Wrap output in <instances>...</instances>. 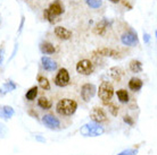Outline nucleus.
Here are the masks:
<instances>
[{
    "instance_id": "obj_1",
    "label": "nucleus",
    "mask_w": 157,
    "mask_h": 155,
    "mask_svg": "<svg viewBox=\"0 0 157 155\" xmlns=\"http://www.w3.org/2000/svg\"><path fill=\"white\" fill-rule=\"evenodd\" d=\"M78 109V103L72 99H63L56 105V111L62 116H72Z\"/></svg>"
},
{
    "instance_id": "obj_2",
    "label": "nucleus",
    "mask_w": 157,
    "mask_h": 155,
    "mask_svg": "<svg viewBox=\"0 0 157 155\" xmlns=\"http://www.w3.org/2000/svg\"><path fill=\"white\" fill-rule=\"evenodd\" d=\"M98 95H99V99L101 100V102L104 104H108L109 103L113 95H114V88H113V85L110 84L109 81H105L100 84Z\"/></svg>"
},
{
    "instance_id": "obj_3",
    "label": "nucleus",
    "mask_w": 157,
    "mask_h": 155,
    "mask_svg": "<svg viewBox=\"0 0 157 155\" xmlns=\"http://www.w3.org/2000/svg\"><path fill=\"white\" fill-rule=\"evenodd\" d=\"M104 128L101 126H99V124L96 122H91V124H86L84 126L81 127L80 132L81 135H83L84 137H94V136H100L104 134Z\"/></svg>"
},
{
    "instance_id": "obj_4",
    "label": "nucleus",
    "mask_w": 157,
    "mask_h": 155,
    "mask_svg": "<svg viewBox=\"0 0 157 155\" xmlns=\"http://www.w3.org/2000/svg\"><path fill=\"white\" fill-rule=\"evenodd\" d=\"M94 63L88 60V59H83V60H80V61L76 63V71L78 74L84 75V76H89L94 73Z\"/></svg>"
},
{
    "instance_id": "obj_5",
    "label": "nucleus",
    "mask_w": 157,
    "mask_h": 155,
    "mask_svg": "<svg viewBox=\"0 0 157 155\" xmlns=\"http://www.w3.org/2000/svg\"><path fill=\"white\" fill-rule=\"evenodd\" d=\"M121 41L124 45H128V47H136V45H138L139 40H138L137 32H134L133 30H129L121 36Z\"/></svg>"
},
{
    "instance_id": "obj_6",
    "label": "nucleus",
    "mask_w": 157,
    "mask_h": 155,
    "mask_svg": "<svg viewBox=\"0 0 157 155\" xmlns=\"http://www.w3.org/2000/svg\"><path fill=\"white\" fill-rule=\"evenodd\" d=\"M55 84L58 87H65L70 84V74H68L67 69L62 68V69L58 70L55 78Z\"/></svg>"
},
{
    "instance_id": "obj_7",
    "label": "nucleus",
    "mask_w": 157,
    "mask_h": 155,
    "mask_svg": "<svg viewBox=\"0 0 157 155\" xmlns=\"http://www.w3.org/2000/svg\"><path fill=\"white\" fill-rule=\"evenodd\" d=\"M97 92V87L94 84H84L81 88V96L84 102H89L94 96Z\"/></svg>"
},
{
    "instance_id": "obj_8",
    "label": "nucleus",
    "mask_w": 157,
    "mask_h": 155,
    "mask_svg": "<svg viewBox=\"0 0 157 155\" xmlns=\"http://www.w3.org/2000/svg\"><path fill=\"white\" fill-rule=\"evenodd\" d=\"M90 118L96 124H101L107 121V116L101 108H94L90 112Z\"/></svg>"
},
{
    "instance_id": "obj_9",
    "label": "nucleus",
    "mask_w": 157,
    "mask_h": 155,
    "mask_svg": "<svg viewBox=\"0 0 157 155\" xmlns=\"http://www.w3.org/2000/svg\"><path fill=\"white\" fill-rule=\"evenodd\" d=\"M42 122L47 126L48 128H50V129H58L59 126H60V122H59L58 119H57L56 117L51 116V114H46V116H43Z\"/></svg>"
},
{
    "instance_id": "obj_10",
    "label": "nucleus",
    "mask_w": 157,
    "mask_h": 155,
    "mask_svg": "<svg viewBox=\"0 0 157 155\" xmlns=\"http://www.w3.org/2000/svg\"><path fill=\"white\" fill-rule=\"evenodd\" d=\"M55 35L58 38L59 40H64V41H66V40H70L72 38V32L70 30H67L65 27L63 26H57L55 27Z\"/></svg>"
},
{
    "instance_id": "obj_11",
    "label": "nucleus",
    "mask_w": 157,
    "mask_h": 155,
    "mask_svg": "<svg viewBox=\"0 0 157 155\" xmlns=\"http://www.w3.org/2000/svg\"><path fill=\"white\" fill-rule=\"evenodd\" d=\"M47 9L49 10V13H50L51 15H54L55 17H58V16H60L64 13L63 6H62L59 0H56L54 2H51Z\"/></svg>"
},
{
    "instance_id": "obj_12",
    "label": "nucleus",
    "mask_w": 157,
    "mask_h": 155,
    "mask_svg": "<svg viewBox=\"0 0 157 155\" xmlns=\"http://www.w3.org/2000/svg\"><path fill=\"white\" fill-rule=\"evenodd\" d=\"M41 63H42L43 69L47 70V71H54V70L57 69L56 61H54L52 59L48 58V57H42L41 58Z\"/></svg>"
},
{
    "instance_id": "obj_13",
    "label": "nucleus",
    "mask_w": 157,
    "mask_h": 155,
    "mask_svg": "<svg viewBox=\"0 0 157 155\" xmlns=\"http://www.w3.org/2000/svg\"><path fill=\"white\" fill-rule=\"evenodd\" d=\"M15 114V111L9 105H0V118L2 119H10Z\"/></svg>"
},
{
    "instance_id": "obj_14",
    "label": "nucleus",
    "mask_w": 157,
    "mask_h": 155,
    "mask_svg": "<svg viewBox=\"0 0 157 155\" xmlns=\"http://www.w3.org/2000/svg\"><path fill=\"white\" fill-rule=\"evenodd\" d=\"M108 26H109L108 20H107L106 18H104V20H101L98 24H97V25H96V26H94V34H97V35H104Z\"/></svg>"
},
{
    "instance_id": "obj_15",
    "label": "nucleus",
    "mask_w": 157,
    "mask_h": 155,
    "mask_svg": "<svg viewBox=\"0 0 157 155\" xmlns=\"http://www.w3.org/2000/svg\"><path fill=\"white\" fill-rule=\"evenodd\" d=\"M17 87L15 83L13 81H7L6 83L2 84V86L0 87V95H5V94L9 93V92H12L14 89Z\"/></svg>"
},
{
    "instance_id": "obj_16",
    "label": "nucleus",
    "mask_w": 157,
    "mask_h": 155,
    "mask_svg": "<svg viewBox=\"0 0 157 155\" xmlns=\"http://www.w3.org/2000/svg\"><path fill=\"white\" fill-rule=\"evenodd\" d=\"M40 50L43 54H52L56 51L54 44L50 42H42L40 44Z\"/></svg>"
},
{
    "instance_id": "obj_17",
    "label": "nucleus",
    "mask_w": 157,
    "mask_h": 155,
    "mask_svg": "<svg viewBox=\"0 0 157 155\" xmlns=\"http://www.w3.org/2000/svg\"><path fill=\"white\" fill-rule=\"evenodd\" d=\"M142 87V81L140 78H131L129 81V88L134 91V92H137L139 89H141Z\"/></svg>"
},
{
    "instance_id": "obj_18",
    "label": "nucleus",
    "mask_w": 157,
    "mask_h": 155,
    "mask_svg": "<svg viewBox=\"0 0 157 155\" xmlns=\"http://www.w3.org/2000/svg\"><path fill=\"white\" fill-rule=\"evenodd\" d=\"M98 53L100 56H104V57H112V58H118V52L117 51L113 50V49H101V50H98Z\"/></svg>"
},
{
    "instance_id": "obj_19",
    "label": "nucleus",
    "mask_w": 157,
    "mask_h": 155,
    "mask_svg": "<svg viewBox=\"0 0 157 155\" xmlns=\"http://www.w3.org/2000/svg\"><path fill=\"white\" fill-rule=\"evenodd\" d=\"M108 75H109V77L113 78L114 81H120V79H121V76H122L121 68H118V67H113V68H110L109 71H108Z\"/></svg>"
},
{
    "instance_id": "obj_20",
    "label": "nucleus",
    "mask_w": 157,
    "mask_h": 155,
    "mask_svg": "<svg viewBox=\"0 0 157 155\" xmlns=\"http://www.w3.org/2000/svg\"><path fill=\"white\" fill-rule=\"evenodd\" d=\"M130 70L132 71V73H141L142 71V63L141 61H139V60H132V61L130 62Z\"/></svg>"
},
{
    "instance_id": "obj_21",
    "label": "nucleus",
    "mask_w": 157,
    "mask_h": 155,
    "mask_svg": "<svg viewBox=\"0 0 157 155\" xmlns=\"http://www.w3.org/2000/svg\"><path fill=\"white\" fill-rule=\"evenodd\" d=\"M38 105H39L41 109H44V110H48V109L51 108V105H52V103H51L50 100H48L47 97H40L39 100H38Z\"/></svg>"
},
{
    "instance_id": "obj_22",
    "label": "nucleus",
    "mask_w": 157,
    "mask_h": 155,
    "mask_svg": "<svg viewBox=\"0 0 157 155\" xmlns=\"http://www.w3.org/2000/svg\"><path fill=\"white\" fill-rule=\"evenodd\" d=\"M116 94H117V97L121 103H126V102H129V93L126 92V89H123V88L118 89L117 92H116Z\"/></svg>"
},
{
    "instance_id": "obj_23",
    "label": "nucleus",
    "mask_w": 157,
    "mask_h": 155,
    "mask_svg": "<svg viewBox=\"0 0 157 155\" xmlns=\"http://www.w3.org/2000/svg\"><path fill=\"white\" fill-rule=\"evenodd\" d=\"M36 95H38V87H36V86H33V87H31V88L26 92L25 97H26V100H29V101H33V100H36Z\"/></svg>"
},
{
    "instance_id": "obj_24",
    "label": "nucleus",
    "mask_w": 157,
    "mask_h": 155,
    "mask_svg": "<svg viewBox=\"0 0 157 155\" xmlns=\"http://www.w3.org/2000/svg\"><path fill=\"white\" fill-rule=\"evenodd\" d=\"M38 83H39V86L41 88L46 89V91L50 89V84H49V81H48L47 78L42 77V76H39V77H38Z\"/></svg>"
},
{
    "instance_id": "obj_25",
    "label": "nucleus",
    "mask_w": 157,
    "mask_h": 155,
    "mask_svg": "<svg viewBox=\"0 0 157 155\" xmlns=\"http://www.w3.org/2000/svg\"><path fill=\"white\" fill-rule=\"evenodd\" d=\"M86 4L89 6L90 8H94V9H97L102 5V2L100 0H86Z\"/></svg>"
},
{
    "instance_id": "obj_26",
    "label": "nucleus",
    "mask_w": 157,
    "mask_h": 155,
    "mask_svg": "<svg viewBox=\"0 0 157 155\" xmlns=\"http://www.w3.org/2000/svg\"><path fill=\"white\" fill-rule=\"evenodd\" d=\"M43 18L46 20H48L50 24H54L56 20V17L54 15H51L48 9H44V12H43Z\"/></svg>"
},
{
    "instance_id": "obj_27",
    "label": "nucleus",
    "mask_w": 157,
    "mask_h": 155,
    "mask_svg": "<svg viewBox=\"0 0 157 155\" xmlns=\"http://www.w3.org/2000/svg\"><path fill=\"white\" fill-rule=\"evenodd\" d=\"M138 154V150H134V148H129V150H125V151L118 153L117 155H137Z\"/></svg>"
},
{
    "instance_id": "obj_28",
    "label": "nucleus",
    "mask_w": 157,
    "mask_h": 155,
    "mask_svg": "<svg viewBox=\"0 0 157 155\" xmlns=\"http://www.w3.org/2000/svg\"><path fill=\"white\" fill-rule=\"evenodd\" d=\"M108 109H109L110 113H112L113 116H116V114H117V112H118V108L116 106V105H114V104H109V103H108Z\"/></svg>"
},
{
    "instance_id": "obj_29",
    "label": "nucleus",
    "mask_w": 157,
    "mask_h": 155,
    "mask_svg": "<svg viewBox=\"0 0 157 155\" xmlns=\"http://www.w3.org/2000/svg\"><path fill=\"white\" fill-rule=\"evenodd\" d=\"M7 134V129L5 127V124H2L0 122V137H5Z\"/></svg>"
},
{
    "instance_id": "obj_30",
    "label": "nucleus",
    "mask_w": 157,
    "mask_h": 155,
    "mask_svg": "<svg viewBox=\"0 0 157 155\" xmlns=\"http://www.w3.org/2000/svg\"><path fill=\"white\" fill-rule=\"evenodd\" d=\"M123 120H124V122H125V124H130V126H133V124H134L133 119H132L131 117H129V116H125V117H124V118H123Z\"/></svg>"
},
{
    "instance_id": "obj_31",
    "label": "nucleus",
    "mask_w": 157,
    "mask_h": 155,
    "mask_svg": "<svg viewBox=\"0 0 157 155\" xmlns=\"http://www.w3.org/2000/svg\"><path fill=\"white\" fill-rule=\"evenodd\" d=\"M4 57H5V47H0V65L4 61Z\"/></svg>"
},
{
    "instance_id": "obj_32",
    "label": "nucleus",
    "mask_w": 157,
    "mask_h": 155,
    "mask_svg": "<svg viewBox=\"0 0 157 155\" xmlns=\"http://www.w3.org/2000/svg\"><path fill=\"white\" fill-rule=\"evenodd\" d=\"M144 41H145V43H149L150 35L148 34V33H145V34H144Z\"/></svg>"
},
{
    "instance_id": "obj_33",
    "label": "nucleus",
    "mask_w": 157,
    "mask_h": 155,
    "mask_svg": "<svg viewBox=\"0 0 157 155\" xmlns=\"http://www.w3.org/2000/svg\"><path fill=\"white\" fill-rule=\"evenodd\" d=\"M24 16H22V20H21V24H20V28H18V33H21L22 32V28H23V26H24Z\"/></svg>"
},
{
    "instance_id": "obj_34",
    "label": "nucleus",
    "mask_w": 157,
    "mask_h": 155,
    "mask_svg": "<svg viewBox=\"0 0 157 155\" xmlns=\"http://www.w3.org/2000/svg\"><path fill=\"white\" fill-rule=\"evenodd\" d=\"M109 1H112V2H114V4H117V2H120L121 0H109Z\"/></svg>"
}]
</instances>
